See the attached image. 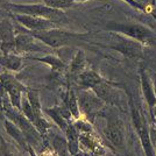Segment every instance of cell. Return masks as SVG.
I'll return each mask as SVG.
<instances>
[{"instance_id":"obj_17","label":"cell","mask_w":156,"mask_h":156,"mask_svg":"<svg viewBox=\"0 0 156 156\" xmlns=\"http://www.w3.org/2000/svg\"><path fill=\"white\" fill-rule=\"evenodd\" d=\"M32 59L40 61L42 63L48 64L51 68V72L55 73V75H59L65 69V66H66L62 59L56 57V56H54V55H47V56H43V57H33Z\"/></svg>"},{"instance_id":"obj_1","label":"cell","mask_w":156,"mask_h":156,"mask_svg":"<svg viewBox=\"0 0 156 156\" xmlns=\"http://www.w3.org/2000/svg\"><path fill=\"white\" fill-rule=\"evenodd\" d=\"M30 34L39 40L41 42H43L50 48H62V47L71 46L77 42L84 41L87 39L92 33H75L70 32V30H63V29H58V28H52V29H48V30H40V32H32Z\"/></svg>"},{"instance_id":"obj_18","label":"cell","mask_w":156,"mask_h":156,"mask_svg":"<svg viewBox=\"0 0 156 156\" xmlns=\"http://www.w3.org/2000/svg\"><path fill=\"white\" fill-rule=\"evenodd\" d=\"M63 104L68 107V110L70 111L71 115L76 120H78L80 118V111H79V106H78L77 96H76V93H75V91L72 89L68 90V92H66V94H65L64 97V103Z\"/></svg>"},{"instance_id":"obj_23","label":"cell","mask_w":156,"mask_h":156,"mask_svg":"<svg viewBox=\"0 0 156 156\" xmlns=\"http://www.w3.org/2000/svg\"><path fill=\"white\" fill-rule=\"evenodd\" d=\"M127 4H129L132 7H134L135 9H140V11H146V6L143 5L142 2H139L136 0H124Z\"/></svg>"},{"instance_id":"obj_9","label":"cell","mask_w":156,"mask_h":156,"mask_svg":"<svg viewBox=\"0 0 156 156\" xmlns=\"http://www.w3.org/2000/svg\"><path fill=\"white\" fill-rule=\"evenodd\" d=\"M92 91L97 94L105 104L111 105V106H115L121 103V97L120 93L115 89V84L111 83L108 80L104 79L101 83L97 84L91 89Z\"/></svg>"},{"instance_id":"obj_10","label":"cell","mask_w":156,"mask_h":156,"mask_svg":"<svg viewBox=\"0 0 156 156\" xmlns=\"http://www.w3.org/2000/svg\"><path fill=\"white\" fill-rule=\"evenodd\" d=\"M140 80H141V89H142L143 97L146 99V103H147L148 110H149V114L151 117V121H153V113H154V107L156 104L155 86L153 84L149 75L146 71L144 66H142V65L140 68Z\"/></svg>"},{"instance_id":"obj_2","label":"cell","mask_w":156,"mask_h":156,"mask_svg":"<svg viewBox=\"0 0 156 156\" xmlns=\"http://www.w3.org/2000/svg\"><path fill=\"white\" fill-rule=\"evenodd\" d=\"M104 30L121 34L132 40H135L143 46H156V33L149 27L141 23H120L108 22L104 27Z\"/></svg>"},{"instance_id":"obj_15","label":"cell","mask_w":156,"mask_h":156,"mask_svg":"<svg viewBox=\"0 0 156 156\" xmlns=\"http://www.w3.org/2000/svg\"><path fill=\"white\" fill-rule=\"evenodd\" d=\"M86 56L83 50H78V52L72 58L70 66H69V72L71 76H79L83 71L86 70Z\"/></svg>"},{"instance_id":"obj_16","label":"cell","mask_w":156,"mask_h":156,"mask_svg":"<svg viewBox=\"0 0 156 156\" xmlns=\"http://www.w3.org/2000/svg\"><path fill=\"white\" fill-rule=\"evenodd\" d=\"M4 122H5V128H6L7 133L13 137L20 146H22L23 148L27 147V139H26V136H25V134H23V132L20 129L19 127L14 124L12 120H9L7 117L5 118Z\"/></svg>"},{"instance_id":"obj_8","label":"cell","mask_w":156,"mask_h":156,"mask_svg":"<svg viewBox=\"0 0 156 156\" xmlns=\"http://www.w3.org/2000/svg\"><path fill=\"white\" fill-rule=\"evenodd\" d=\"M12 18L21 26H23L28 30H32V32H40V30H48L52 28H57V25L55 22L43 19V18H39V16L13 13Z\"/></svg>"},{"instance_id":"obj_19","label":"cell","mask_w":156,"mask_h":156,"mask_svg":"<svg viewBox=\"0 0 156 156\" xmlns=\"http://www.w3.org/2000/svg\"><path fill=\"white\" fill-rule=\"evenodd\" d=\"M0 65L8 70H12V71H19L22 66V58L15 54L1 55L0 56Z\"/></svg>"},{"instance_id":"obj_24","label":"cell","mask_w":156,"mask_h":156,"mask_svg":"<svg viewBox=\"0 0 156 156\" xmlns=\"http://www.w3.org/2000/svg\"><path fill=\"white\" fill-rule=\"evenodd\" d=\"M150 140H151V143H153V147H154V150H155L156 154V127L150 128Z\"/></svg>"},{"instance_id":"obj_4","label":"cell","mask_w":156,"mask_h":156,"mask_svg":"<svg viewBox=\"0 0 156 156\" xmlns=\"http://www.w3.org/2000/svg\"><path fill=\"white\" fill-rule=\"evenodd\" d=\"M129 97V107L130 114H132V121H133V127L136 132L137 136L140 139V142L142 144V148L144 150L146 156H156L153 143L150 140V128L147 125V119L142 113L140 106L136 104L135 99L133 96L128 93Z\"/></svg>"},{"instance_id":"obj_20","label":"cell","mask_w":156,"mask_h":156,"mask_svg":"<svg viewBox=\"0 0 156 156\" xmlns=\"http://www.w3.org/2000/svg\"><path fill=\"white\" fill-rule=\"evenodd\" d=\"M65 133L68 137V149L71 155H76V153L78 151V140H79L77 128L75 127V125H69Z\"/></svg>"},{"instance_id":"obj_11","label":"cell","mask_w":156,"mask_h":156,"mask_svg":"<svg viewBox=\"0 0 156 156\" xmlns=\"http://www.w3.org/2000/svg\"><path fill=\"white\" fill-rule=\"evenodd\" d=\"M41 47L36 43V39L27 29L26 33H20L15 35V52L40 51Z\"/></svg>"},{"instance_id":"obj_13","label":"cell","mask_w":156,"mask_h":156,"mask_svg":"<svg viewBox=\"0 0 156 156\" xmlns=\"http://www.w3.org/2000/svg\"><path fill=\"white\" fill-rule=\"evenodd\" d=\"M105 78H103L97 71L92 70V69H86L77 77V83L80 87L86 89V90H91L93 86L101 83Z\"/></svg>"},{"instance_id":"obj_22","label":"cell","mask_w":156,"mask_h":156,"mask_svg":"<svg viewBox=\"0 0 156 156\" xmlns=\"http://www.w3.org/2000/svg\"><path fill=\"white\" fill-rule=\"evenodd\" d=\"M73 2L75 0H43L44 5L55 8V9H61V11L71 7Z\"/></svg>"},{"instance_id":"obj_6","label":"cell","mask_w":156,"mask_h":156,"mask_svg":"<svg viewBox=\"0 0 156 156\" xmlns=\"http://www.w3.org/2000/svg\"><path fill=\"white\" fill-rule=\"evenodd\" d=\"M77 99L79 111H82L86 119H89L91 122L93 121V118L99 114L101 110H104L106 105L92 90L80 91L78 93Z\"/></svg>"},{"instance_id":"obj_3","label":"cell","mask_w":156,"mask_h":156,"mask_svg":"<svg viewBox=\"0 0 156 156\" xmlns=\"http://www.w3.org/2000/svg\"><path fill=\"white\" fill-rule=\"evenodd\" d=\"M5 8L16 14H26V15H33V16H39V18L50 20L56 25L68 22V18L63 11L51 8L44 4H11L8 2Z\"/></svg>"},{"instance_id":"obj_5","label":"cell","mask_w":156,"mask_h":156,"mask_svg":"<svg viewBox=\"0 0 156 156\" xmlns=\"http://www.w3.org/2000/svg\"><path fill=\"white\" fill-rule=\"evenodd\" d=\"M115 34L117 41L114 44H103V43H93L94 46L103 47L106 49H112L119 51L120 54H122L125 57L127 58H141L143 56V48L144 46L141 44L140 42H137L135 40H132L127 36H124L121 34Z\"/></svg>"},{"instance_id":"obj_21","label":"cell","mask_w":156,"mask_h":156,"mask_svg":"<svg viewBox=\"0 0 156 156\" xmlns=\"http://www.w3.org/2000/svg\"><path fill=\"white\" fill-rule=\"evenodd\" d=\"M27 99L30 103L34 115H35V120L37 118H42V107H41V100H40L39 92L34 91V90H28L27 91Z\"/></svg>"},{"instance_id":"obj_14","label":"cell","mask_w":156,"mask_h":156,"mask_svg":"<svg viewBox=\"0 0 156 156\" xmlns=\"http://www.w3.org/2000/svg\"><path fill=\"white\" fill-rule=\"evenodd\" d=\"M0 41L1 43H15V30L11 20L0 21Z\"/></svg>"},{"instance_id":"obj_12","label":"cell","mask_w":156,"mask_h":156,"mask_svg":"<svg viewBox=\"0 0 156 156\" xmlns=\"http://www.w3.org/2000/svg\"><path fill=\"white\" fill-rule=\"evenodd\" d=\"M44 112L55 121V124L57 125L61 129L64 130V132L66 130L68 126H69V120L71 118V113L64 104L62 106H55L51 108H46Z\"/></svg>"},{"instance_id":"obj_7","label":"cell","mask_w":156,"mask_h":156,"mask_svg":"<svg viewBox=\"0 0 156 156\" xmlns=\"http://www.w3.org/2000/svg\"><path fill=\"white\" fill-rule=\"evenodd\" d=\"M105 136L114 147L121 148L125 143V126L124 122L115 113L110 112L107 117V125L104 130Z\"/></svg>"},{"instance_id":"obj_26","label":"cell","mask_w":156,"mask_h":156,"mask_svg":"<svg viewBox=\"0 0 156 156\" xmlns=\"http://www.w3.org/2000/svg\"><path fill=\"white\" fill-rule=\"evenodd\" d=\"M75 1H77V2H85V1H87V0H75Z\"/></svg>"},{"instance_id":"obj_25","label":"cell","mask_w":156,"mask_h":156,"mask_svg":"<svg viewBox=\"0 0 156 156\" xmlns=\"http://www.w3.org/2000/svg\"><path fill=\"white\" fill-rule=\"evenodd\" d=\"M7 4H8V0H0V6L6 7Z\"/></svg>"}]
</instances>
